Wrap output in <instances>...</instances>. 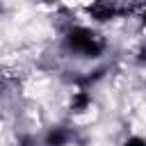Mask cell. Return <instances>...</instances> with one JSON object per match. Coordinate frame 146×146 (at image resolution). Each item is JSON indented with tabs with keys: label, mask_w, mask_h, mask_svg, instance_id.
<instances>
[{
	"label": "cell",
	"mask_w": 146,
	"mask_h": 146,
	"mask_svg": "<svg viewBox=\"0 0 146 146\" xmlns=\"http://www.w3.org/2000/svg\"><path fill=\"white\" fill-rule=\"evenodd\" d=\"M62 43L73 57L80 59H100L107 50L105 36L94 25H84V23L68 25L66 32L62 34Z\"/></svg>",
	"instance_id": "obj_1"
},
{
	"label": "cell",
	"mask_w": 146,
	"mask_h": 146,
	"mask_svg": "<svg viewBox=\"0 0 146 146\" xmlns=\"http://www.w3.org/2000/svg\"><path fill=\"white\" fill-rule=\"evenodd\" d=\"M119 14H121V7L114 5V2H98V5H91V7H89V16H91L94 23L114 21Z\"/></svg>",
	"instance_id": "obj_2"
},
{
	"label": "cell",
	"mask_w": 146,
	"mask_h": 146,
	"mask_svg": "<svg viewBox=\"0 0 146 146\" xmlns=\"http://www.w3.org/2000/svg\"><path fill=\"white\" fill-rule=\"evenodd\" d=\"M73 139V132L66 125H52L43 135V146H68Z\"/></svg>",
	"instance_id": "obj_3"
},
{
	"label": "cell",
	"mask_w": 146,
	"mask_h": 146,
	"mask_svg": "<svg viewBox=\"0 0 146 146\" xmlns=\"http://www.w3.org/2000/svg\"><path fill=\"white\" fill-rule=\"evenodd\" d=\"M121 146H146V137H141V135H128L121 141Z\"/></svg>",
	"instance_id": "obj_4"
},
{
	"label": "cell",
	"mask_w": 146,
	"mask_h": 146,
	"mask_svg": "<svg viewBox=\"0 0 146 146\" xmlns=\"http://www.w3.org/2000/svg\"><path fill=\"white\" fill-rule=\"evenodd\" d=\"M139 23L146 27V7H141V14H139Z\"/></svg>",
	"instance_id": "obj_5"
},
{
	"label": "cell",
	"mask_w": 146,
	"mask_h": 146,
	"mask_svg": "<svg viewBox=\"0 0 146 146\" xmlns=\"http://www.w3.org/2000/svg\"><path fill=\"white\" fill-rule=\"evenodd\" d=\"M141 55H144V59H146V46H144V48H141Z\"/></svg>",
	"instance_id": "obj_6"
}]
</instances>
